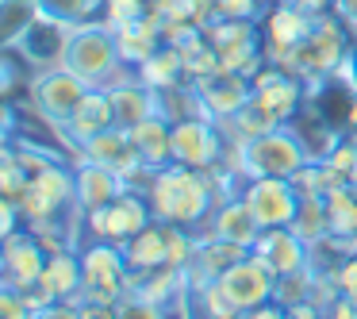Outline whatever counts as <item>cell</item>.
Masks as SVG:
<instances>
[{"mask_svg": "<svg viewBox=\"0 0 357 319\" xmlns=\"http://www.w3.org/2000/svg\"><path fill=\"white\" fill-rule=\"evenodd\" d=\"M311 162L303 139L296 135V127H277L269 135L242 142V177H288L292 181L303 165Z\"/></svg>", "mask_w": 357, "mask_h": 319, "instance_id": "4", "label": "cell"}, {"mask_svg": "<svg viewBox=\"0 0 357 319\" xmlns=\"http://www.w3.org/2000/svg\"><path fill=\"white\" fill-rule=\"evenodd\" d=\"M139 81H146L154 93H165V89H177L188 81L185 73V54L177 47H162L158 54H150L146 62L139 66Z\"/></svg>", "mask_w": 357, "mask_h": 319, "instance_id": "28", "label": "cell"}, {"mask_svg": "<svg viewBox=\"0 0 357 319\" xmlns=\"http://www.w3.org/2000/svg\"><path fill=\"white\" fill-rule=\"evenodd\" d=\"M39 285L47 288L54 300H77L81 296V254L73 250H54L47 254V269H43Z\"/></svg>", "mask_w": 357, "mask_h": 319, "instance_id": "26", "label": "cell"}, {"mask_svg": "<svg viewBox=\"0 0 357 319\" xmlns=\"http://www.w3.org/2000/svg\"><path fill=\"white\" fill-rule=\"evenodd\" d=\"M116 308H119V319H165L162 304H150L142 296H123Z\"/></svg>", "mask_w": 357, "mask_h": 319, "instance_id": "37", "label": "cell"}, {"mask_svg": "<svg viewBox=\"0 0 357 319\" xmlns=\"http://www.w3.org/2000/svg\"><path fill=\"white\" fill-rule=\"evenodd\" d=\"M85 219H89L93 239H104V242L123 246V242L135 239L146 223H154V212H150V200L142 193H119L112 204L89 212Z\"/></svg>", "mask_w": 357, "mask_h": 319, "instance_id": "10", "label": "cell"}, {"mask_svg": "<svg viewBox=\"0 0 357 319\" xmlns=\"http://www.w3.org/2000/svg\"><path fill=\"white\" fill-rule=\"evenodd\" d=\"M219 288L227 292V300H231L234 308L254 311V308H261V304L273 300V292H277V277H273L254 254H246L242 262H234L231 269L219 277Z\"/></svg>", "mask_w": 357, "mask_h": 319, "instance_id": "13", "label": "cell"}, {"mask_svg": "<svg viewBox=\"0 0 357 319\" xmlns=\"http://www.w3.org/2000/svg\"><path fill=\"white\" fill-rule=\"evenodd\" d=\"M35 8L50 20H62L70 27H81V24H93L100 20V8L104 0H35Z\"/></svg>", "mask_w": 357, "mask_h": 319, "instance_id": "31", "label": "cell"}, {"mask_svg": "<svg viewBox=\"0 0 357 319\" xmlns=\"http://www.w3.org/2000/svg\"><path fill=\"white\" fill-rule=\"evenodd\" d=\"M123 54H119V43H116V31L100 20L93 24H81L73 27L70 35V47H66V58H62V70H70L73 77H81L89 89H112L116 81L127 77L123 70Z\"/></svg>", "mask_w": 357, "mask_h": 319, "instance_id": "2", "label": "cell"}, {"mask_svg": "<svg viewBox=\"0 0 357 319\" xmlns=\"http://www.w3.org/2000/svg\"><path fill=\"white\" fill-rule=\"evenodd\" d=\"M246 319H288V308H280L277 300H269V304H261V308L246 311Z\"/></svg>", "mask_w": 357, "mask_h": 319, "instance_id": "44", "label": "cell"}, {"mask_svg": "<svg viewBox=\"0 0 357 319\" xmlns=\"http://www.w3.org/2000/svg\"><path fill=\"white\" fill-rule=\"evenodd\" d=\"M119 193H127V188H123V177L116 170L96 165V162H77V170H73V204L85 216L104 208V204H112Z\"/></svg>", "mask_w": 357, "mask_h": 319, "instance_id": "19", "label": "cell"}, {"mask_svg": "<svg viewBox=\"0 0 357 319\" xmlns=\"http://www.w3.org/2000/svg\"><path fill=\"white\" fill-rule=\"evenodd\" d=\"M81 162H96V165H108L116 173H127L135 162H142L135 154V142H131V131L127 127H108V131L93 135L85 147H77Z\"/></svg>", "mask_w": 357, "mask_h": 319, "instance_id": "21", "label": "cell"}, {"mask_svg": "<svg viewBox=\"0 0 357 319\" xmlns=\"http://www.w3.org/2000/svg\"><path fill=\"white\" fill-rule=\"evenodd\" d=\"M66 204H73V173L66 170V165L50 162L43 173H35V177L27 181L24 196H20V216L31 227L35 223H54Z\"/></svg>", "mask_w": 357, "mask_h": 319, "instance_id": "9", "label": "cell"}, {"mask_svg": "<svg viewBox=\"0 0 357 319\" xmlns=\"http://www.w3.org/2000/svg\"><path fill=\"white\" fill-rule=\"evenodd\" d=\"M20 204L12 200V196H4L0 193V242L8 239V235H16V223H20Z\"/></svg>", "mask_w": 357, "mask_h": 319, "instance_id": "39", "label": "cell"}, {"mask_svg": "<svg viewBox=\"0 0 357 319\" xmlns=\"http://www.w3.org/2000/svg\"><path fill=\"white\" fill-rule=\"evenodd\" d=\"M0 288H4V277H0Z\"/></svg>", "mask_w": 357, "mask_h": 319, "instance_id": "48", "label": "cell"}, {"mask_svg": "<svg viewBox=\"0 0 357 319\" xmlns=\"http://www.w3.org/2000/svg\"><path fill=\"white\" fill-rule=\"evenodd\" d=\"M131 142H135V154L142 158L146 165L162 170V165L173 162V124L158 112V116L142 119V124L131 127Z\"/></svg>", "mask_w": 357, "mask_h": 319, "instance_id": "24", "label": "cell"}, {"mask_svg": "<svg viewBox=\"0 0 357 319\" xmlns=\"http://www.w3.org/2000/svg\"><path fill=\"white\" fill-rule=\"evenodd\" d=\"M311 285H315V269H300V273H288V277H277V292H273V300L280 304V308H292V304L300 300H311Z\"/></svg>", "mask_w": 357, "mask_h": 319, "instance_id": "34", "label": "cell"}, {"mask_svg": "<svg viewBox=\"0 0 357 319\" xmlns=\"http://www.w3.org/2000/svg\"><path fill=\"white\" fill-rule=\"evenodd\" d=\"M250 254H254L273 277H288V273H300L311 265V246L292 231V227H269V231H261V239L254 242Z\"/></svg>", "mask_w": 357, "mask_h": 319, "instance_id": "14", "label": "cell"}, {"mask_svg": "<svg viewBox=\"0 0 357 319\" xmlns=\"http://www.w3.org/2000/svg\"><path fill=\"white\" fill-rule=\"evenodd\" d=\"M250 81H254V96H250V101H254L261 112H269L280 127L292 124L296 112L303 108L300 77H292V73L280 70V66H273V70H257Z\"/></svg>", "mask_w": 357, "mask_h": 319, "instance_id": "12", "label": "cell"}, {"mask_svg": "<svg viewBox=\"0 0 357 319\" xmlns=\"http://www.w3.org/2000/svg\"><path fill=\"white\" fill-rule=\"evenodd\" d=\"M131 288V265L123 258V246L93 239L81 250V296L77 300L119 304Z\"/></svg>", "mask_w": 357, "mask_h": 319, "instance_id": "5", "label": "cell"}, {"mask_svg": "<svg viewBox=\"0 0 357 319\" xmlns=\"http://www.w3.org/2000/svg\"><path fill=\"white\" fill-rule=\"evenodd\" d=\"M35 311L27 308L24 292H16V288H0V319H31Z\"/></svg>", "mask_w": 357, "mask_h": 319, "instance_id": "38", "label": "cell"}, {"mask_svg": "<svg viewBox=\"0 0 357 319\" xmlns=\"http://www.w3.org/2000/svg\"><path fill=\"white\" fill-rule=\"evenodd\" d=\"M108 127H116V108H112V96H108V89H93V93L85 96V104H81V112L66 127H58V131H62L66 142L85 147L93 135L108 131Z\"/></svg>", "mask_w": 357, "mask_h": 319, "instance_id": "22", "label": "cell"}, {"mask_svg": "<svg viewBox=\"0 0 357 319\" xmlns=\"http://www.w3.org/2000/svg\"><path fill=\"white\" fill-rule=\"evenodd\" d=\"M292 4H300L303 12H311V16H323L326 4H334V0H292Z\"/></svg>", "mask_w": 357, "mask_h": 319, "instance_id": "47", "label": "cell"}, {"mask_svg": "<svg viewBox=\"0 0 357 319\" xmlns=\"http://www.w3.org/2000/svg\"><path fill=\"white\" fill-rule=\"evenodd\" d=\"M108 96H112V108H116V127H127V131H131L135 124H142V119L162 112V96H158L146 81L135 77V73H127L123 81H116V85L108 89Z\"/></svg>", "mask_w": 357, "mask_h": 319, "instance_id": "20", "label": "cell"}, {"mask_svg": "<svg viewBox=\"0 0 357 319\" xmlns=\"http://www.w3.org/2000/svg\"><path fill=\"white\" fill-rule=\"evenodd\" d=\"M89 93H93V89L81 77H73L70 70H62V66H58V70H39V77L31 81V108L39 112L47 124L66 127L81 112V104H85Z\"/></svg>", "mask_w": 357, "mask_h": 319, "instance_id": "6", "label": "cell"}, {"mask_svg": "<svg viewBox=\"0 0 357 319\" xmlns=\"http://www.w3.org/2000/svg\"><path fill=\"white\" fill-rule=\"evenodd\" d=\"M219 66H223V70H234V73H246V77H254V73L261 70V50H257L254 39L234 43V47H223V50H219Z\"/></svg>", "mask_w": 357, "mask_h": 319, "instance_id": "33", "label": "cell"}, {"mask_svg": "<svg viewBox=\"0 0 357 319\" xmlns=\"http://www.w3.org/2000/svg\"><path fill=\"white\" fill-rule=\"evenodd\" d=\"M238 193L250 204L254 219L261 223V231H269V227H292L296 212H300V200H303L288 177H246Z\"/></svg>", "mask_w": 357, "mask_h": 319, "instance_id": "7", "label": "cell"}, {"mask_svg": "<svg viewBox=\"0 0 357 319\" xmlns=\"http://www.w3.org/2000/svg\"><path fill=\"white\" fill-rule=\"evenodd\" d=\"M196 93H200V104L208 112V119H231L238 116L242 108L250 104L254 96V81L246 73H234V70H215L211 77L192 81Z\"/></svg>", "mask_w": 357, "mask_h": 319, "instance_id": "15", "label": "cell"}, {"mask_svg": "<svg viewBox=\"0 0 357 319\" xmlns=\"http://www.w3.org/2000/svg\"><path fill=\"white\" fill-rule=\"evenodd\" d=\"M292 231L300 235L307 246H319V242H326L334 235V227H331V212H326V200H300V212H296V219H292Z\"/></svg>", "mask_w": 357, "mask_h": 319, "instance_id": "29", "label": "cell"}, {"mask_svg": "<svg viewBox=\"0 0 357 319\" xmlns=\"http://www.w3.org/2000/svg\"><path fill=\"white\" fill-rule=\"evenodd\" d=\"M43 269H47V246H43L35 235L16 231L0 242V277H4L8 288L27 292V288L43 277Z\"/></svg>", "mask_w": 357, "mask_h": 319, "instance_id": "11", "label": "cell"}, {"mask_svg": "<svg viewBox=\"0 0 357 319\" xmlns=\"http://www.w3.org/2000/svg\"><path fill=\"white\" fill-rule=\"evenodd\" d=\"M331 8H334V16H338L342 24L357 31V0H334Z\"/></svg>", "mask_w": 357, "mask_h": 319, "instance_id": "43", "label": "cell"}, {"mask_svg": "<svg viewBox=\"0 0 357 319\" xmlns=\"http://www.w3.org/2000/svg\"><path fill=\"white\" fill-rule=\"evenodd\" d=\"M35 16H39V8L31 0H0V47H8V43L20 47V39L35 24Z\"/></svg>", "mask_w": 357, "mask_h": 319, "instance_id": "30", "label": "cell"}, {"mask_svg": "<svg viewBox=\"0 0 357 319\" xmlns=\"http://www.w3.org/2000/svg\"><path fill=\"white\" fill-rule=\"evenodd\" d=\"M223 150L227 139L219 131L215 119L208 116H192V119H181L173 124V162L188 165V170H215L223 162Z\"/></svg>", "mask_w": 357, "mask_h": 319, "instance_id": "8", "label": "cell"}, {"mask_svg": "<svg viewBox=\"0 0 357 319\" xmlns=\"http://www.w3.org/2000/svg\"><path fill=\"white\" fill-rule=\"evenodd\" d=\"M196 296H200V311H204L208 319H246V311H242V308H234V304L227 300V292L219 288V281L204 285Z\"/></svg>", "mask_w": 357, "mask_h": 319, "instance_id": "35", "label": "cell"}, {"mask_svg": "<svg viewBox=\"0 0 357 319\" xmlns=\"http://www.w3.org/2000/svg\"><path fill=\"white\" fill-rule=\"evenodd\" d=\"M116 43H119V54H123L127 66H142L150 54H158V50L165 47L162 43V24L146 12V16L116 27Z\"/></svg>", "mask_w": 357, "mask_h": 319, "instance_id": "25", "label": "cell"}, {"mask_svg": "<svg viewBox=\"0 0 357 319\" xmlns=\"http://www.w3.org/2000/svg\"><path fill=\"white\" fill-rule=\"evenodd\" d=\"M246 254H250L246 246H238V242H227V239H219V235L208 231V239H196V254H192V262L185 265L188 288H192V292H200L204 285L219 281L234 262H242Z\"/></svg>", "mask_w": 357, "mask_h": 319, "instance_id": "17", "label": "cell"}, {"mask_svg": "<svg viewBox=\"0 0 357 319\" xmlns=\"http://www.w3.org/2000/svg\"><path fill=\"white\" fill-rule=\"evenodd\" d=\"M123 258L131 265V273H146L158 265H169V250H165V223H146L135 239L123 242Z\"/></svg>", "mask_w": 357, "mask_h": 319, "instance_id": "27", "label": "cell"}, {"mask_svg": "<svg viewBox=\"0 0 357 319\" xmlns=\"http://www.w3.org/2000/svg\"><path fill=\"white\" fill-rule=\"evenodd\" d=\"M31 4H35V0H31Z\"/></svg>", "mask_w": 357, "mask_h": 319, "instance_id": "49", "label": "cell"}, {"mask_svg": "<svg viewBox=\"0 0 357 319\" xmlns=\"http://www.w3.org/2000/svg\"><path fill=\"white\" fill-rule=\"evenodd\" d=\"M211 235L254 250V242L261 239V223L254 219V212L242 200V193L231 196V200H223V204H215V212H211Z\"/></svg>", "mask_w": 357, "mask_h": 319, "instance_id": "23", "label": "cell"}, {"mask_svg": "<svg viewBox=\"0 0 357 319\" xmlns=\"http://www.w3.org/2000/svg\"><path fill=\"white\" fill-rule=\"evenodd\" d=\"M70 35L73 27L62 24V20H50V16H35V24L27 27V35L20 39V50H24V58L31 66H39V70H58L66 58V47H70Z\"/></svg>", "mask_w": 357, "mask_h": 319, "instance_id": "18", "label": "cell"}, {"mask_svg": "<svg viewBox=\"0 0 357 319\" xmlns=\"http://www.w3.org/2000/svg\"><path fill=\"white\" fill-rule=\"evenodd\" d=\"M150 8V0H104V8H100V24H108L112 31L123 24H131V20L146 16Z\"/></svg>", "mask_w": 357, "mask_h": 319, "instance_id": "36", "label": "cell"}, {"mask_svg": "<svg viewBox=\"0 0 357 319\" xmlns=\"http://www.w3.org/2000/svg\"><path fill=\"white\" fill-rule=\"evenodd\" d=\"M346 131L357 139V93L349 96V104H346Z\"/></svg>", "mask_w": 357, "mask_h": 319, "instance_id": "46", "label": "cell"}, {"mask_svg": "<svg viewBox=\"0 0 357 319\" xmlns=\"http://www.w3.org/2000/svg\"><path fill=\"white\" fill-rule=\"evenodd\" d=\"M326 319H357V304L349 296H338V300L326 308Z\"/></svg>", "mask_w": 357, "mask_h": 319, "instance_id": "42", "label": "cell"}, {"mask_svg": "<svg viewBox=\"0 0 357 319\" xmlns=\"http://www.w3.org/2000/svg\"><path fill=\"white\" fill-rule=\"evenodd\" d=\"M146 200H150V212H154L158 223L196 227L204 219H211L219 196L204 170H188V165L169 162L154 173V185H150Z\"/></svg>", "mask_w": 357, "mask_h": 319, "instance_id": "1", "label": "cell"}, {"mask_svg": "<svg viewBox=\"0 0 357 319\" xmlns=\"http://www.w3.org/2000/svg\"><path fill=\"white\" fill-rule=\"evenodd\" d=\"M311 27H315V16L303 12L300 4H292V0L277 4V8L269 12V20H265V58H269L273 66H280L288 50L311 35Z\"/></svg>", "mask_w": 357, "mask_h": 319, "instance_id": "16", "label": "cell"}, {"mask_svg": "<svg viewBox=\"0 0 357 319\" xmlns=\"http://www.w3.org/2000/svg\"><path fill=\"white\" fill-rule=\"evenodd\" d=\"M326 212H331V227L338 239L354 242L357 239V193L354 188H338V193L326 196Z\"/></svg>", "mask_w": 357, "mask_h": 319, "instance_id": "32", "label": "cell"}, {"mask_svg": "<svg viewBox=\"0 0 357 319\" xmlns=\"http://www.w3.org/2000/svg\"><path fill=\"white\" fill-rule=\"evenodd\" d=\"M319 316H326L319 304H311V300H300V304H292L288 308V319H319Z\"/></svg>", "mask_w": 357, "mask_h": 319, "instance_id": "45", "label": "cell"}, {"mask_svg": "<svg viewBox=\"0 0 357 319\" xmlns=\"http://www.w3.org/2000/svg\"><path fill=\"white\" fill-rule=\"evenodd\" d=\"M342 58H346V24L323 12V16H315V27H311L307 39H300L284 54L280 70H288L292 77L307 81V85H323V81L334 77Z\"/></svg>", "mask_w": 357, "mask_h": 319, "instance_id": "3", "label": "cell"}, {"mask_svg": "<svg viewBox=\"0 0 357 319\" xmlns=\"http://www.w3.org/2000/svg\"><path fill=\"white\" fill-rule=\"evenodd\" d=\"M31 319H81V311H77V300H54L47 308H39Z\"/></svg>", "mask_w": 357, "mask_h": 319, "instance_id": "41", "label": "cell"}, {"mask_svg": "<svg viewBox=\"0 0 357 319\" xmlns=\"http://www.w3.org/2000/svg\"><path fill=\"white\" fill-rule=\"evenodd\" d=\"M257 0H215V16L227 20H254Z\"/></svg>", "mask_w": 357, "mask_h": 319, "instance_id": "40", "label": "cell"}]
</instances>
